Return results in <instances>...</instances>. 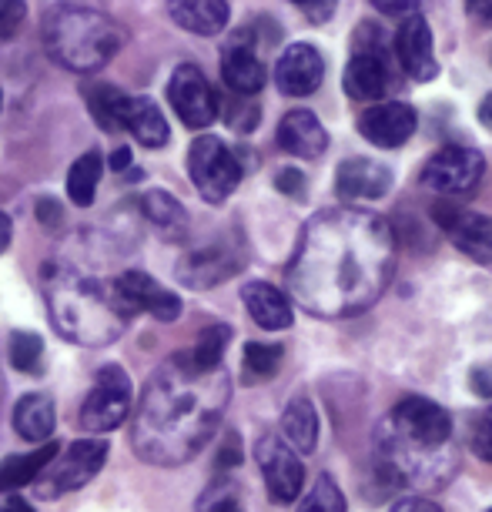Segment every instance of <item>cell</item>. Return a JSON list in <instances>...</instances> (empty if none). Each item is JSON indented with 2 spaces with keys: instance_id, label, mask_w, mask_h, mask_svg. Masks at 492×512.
Here are the masks:
<instances>
[{
  "instance_id": "1f68e13d",
  "label": "cell",
  "mask_w": 492,
  "mask_h": 512,
  "mask_svg": "<svg viewBox=\"0 0 492 512\" xmlns=\"http://www.w3.org/2000/svg\"><path fill=\"white\" fill-rule=\"evenodd\" d=\"M228 342H231V328L211 325L198 335V345H195V352H191V359H195L201 369H218L221 359H225Z\"/></svg>"
},
{
  "instance_id": "8d00e7d4",
  "label": "cell",
  "mask_w": 492,
  "mask_h": 512,
  "mask_svg": "<svg viewBox=\"0 0 492 512\" xmlns=\"http://www.w3.org/2000/svg\"><path fill=\"white\" fill-rule=\"evenodd\" d=\"M472 446H476V452L482 459L492 462V409L482 415L479 425H476V439H472Z\"/></svg>"
},
{
  "instance_id": "3957f363",
  "label": "cell",
  "mask_w": 492,
  "mask_h": 512,
  "mask_svg": "<svg viewBox=\"0 0 492 512\" xmlns=\"http://www.w3.org/2000/svg\"><path fill=\"white\" fill-rule=\"evenodd\" d=\"M44 44L57 64L77 74H94L118 54L121 31L111 17L77 4H57L44 14Z\"/></svg>"
},
{
  "instance_id": "4316f807",
  "label": "cell",
  "mask_w": 492,
  "mask_h": 512,
  "mask_svg": "<svg viewBox=\"0 0 492 512\" xmlns=\"http://www.w3.org/2000/svg\"><path fill=\"white\" fill-rule=\"evenodd\" d=\"M101 171H104V161L98 151H88L81 154L71 171H67V195L77 208H91L94 201V191H98V181H101Z\"/></svg>"
},
{
  "instance_id": "f546056e",
  "label": "cell",
  "mask_w": 492,
  "mask_h": 512,
  "mask_svg": "<svg viewBox=\"0 0 492 512\" xmlns=\"http://www.w3.org/2000/svg\"><path fill=\"white\" fill-rule=\"evenodd\" d=\"M11 365L24 375L44 372V342L34 332H14L11 335Z\"/></svg>"
},
{
  "instance_id": "ee69618b",
  "label": "cell",
  "mask_w": 492,
  "mask_h": 512,
  "mask_svg": "<svg viewBox=\"0 0 492 512\" xmlns=\"http://www.w3.org/2000/svg\"><path fill=\"white\" fill-rule=\"evenodd\" d=\"M114 171H124V168H128V164H131V151L128 148H121V151H114Z\"/></svg>"
},
{
  "instance_id": "7402d4cb",
  "label": "cell",
  "mask_w": 492,
  "mask_h": 512,
  "mask_svg": "<svg viewBox=\"0 0 492 512\" xmlns=\"http://www.w3.org/2000/svg\"><path fill=\"white\" fill-rule=\"evenodd\" d=\"M84 101L94 114V121L108 131H128V118H131V108H134V98H128L121 88L114 84H104V81H91L84 84Z\"/></svg>"
},
{
  "instance_id": "7a4b0ae2",
  "label": "cell",
  "mask_w": 492,
  "mask_h": 512,
  "mask_svg": "<svg viewBox=\"0 0 492 512\" xmlns=\"http://www.w3.org/2000/svg\"><path fill=\"white\" fill-rule=\"evenodd\" d=\"M225 369H201L191 352L171 355L144 389L138 422H134V452L154 466H178L198 456L215 432L228 405Z\"/></svg>"
},
{
  "instance_id": "836d02e7",
  "label": "cell",
  "mask_w": 492,
  "mask_h": 512,
  "mask_svg": "<svg viewBox=\"0 0 492 512\" xmlns=\"http://www.w3.org/2000/svg\"><path fill=\"white\" fill-rule=\"evenodd\" d=\"M24 0H0V37H14L24 24Z\"/></svg>"
},
{
  "instance_id": "c3c4849f",
  "label": "cell",
  "mask_w": 492,
  "mask_h": 512,
  "mask_svg": "<svg viewBox=\"0 0 492 512\" xmlns=\"http://www.w3.org/2000/svg\"><path fill=\"white\" fill-rule=\"evenodd\" d=\"M489 512H492V509H489Z\"/></svg>"
},
{
  "instance_id": "d6a6232c",
  "label": "cell",
  "mask_w": 492,
  "mask_h": 512,
  "mask_svg": "<svg viewBox=\"0 0 492 512\" xmlns=\"http://www.w3.org/2000/svg\"><path fill=\"white\" fill-rule=\"evenodd\" d=\"M298 512H345V496L332 476H318Z\"/></svg>"
},
{
  "instance_id": "4dcf8cb0",
  "label": "cell",
  "mask_w": 492,
  "mask_h": 512,
  "mask_svg": "<svg viewBox=\"0 0 492 512\" xmlns=\"http://www.w3.org/2000/svg\"><path fill=\"white\" fill-rule=\"evenodd\" d=\"M282 362V345H268V342H248L245 345V379L248 382H262L272 379Z\"/></svg>"
},
{
  "instance_id": "f1b7e54d",
  "label": "cell",
  "mask_w": 492,
  "mask_h": 512,
  "mask_svg": "<svg viewBox=\"0 0 492 512\" xmlns=\"http://www.w3.org/2000/svg\"><path fill=\"white\" fill-rule=\"evenodd\" d=\"M141 208L161 231H181L188 225L185 208H181L168 191H148V195L141 198Z\"/></svg>"
},
{
  "instance_id": "d4e9b609",
  "label": "cell",
  "mask_w": 492,
  "mask_h": 512,
  "mask_svg": "<svg viewBox=\"0 0 492 512\" xmlns=\"http://www.w3.org/2000/svg\"><path fill=\"white\" fill-rule=\"evenodd\" d=\"M235 272H238V262L231 255H225L221 248L198 251V255H191L188 262L178 268V275L195 288H208V285H215V282H221V278H228Z\"/></svg>"
},
{
  "instance_id": "9a60e30c",
  "label": "cell",
  "mask_w": 492,
  "mask_h": 512,
  "mask_svg": "<svg viewBox=\"0 0 492 512\" xmlns=\"http://www.w3.org/2000/svg\"><path fill=\"white\" fill-rule=\"evenodd\" d=\"M395 54L405 67V74L412 81H432L439 74L436 64V51H432V31L426 24V17H405L399 34H395Z\"/></svg>"
},
{
  "instance_id": "f6af8a7d",
  "label": "cell",
  "mask_w": 492,
  "mask_h": 512,
  "mask_svg": "<svg viewBox=\"0 0 492 512\" xmlns=\"http://www.w3.org/2000/svg\"><path fill=\"white\" fill-rule=\"evenodd\" d=\"M0 512H34V509L27 506V502H21V499H11V502H4V506H0Z\"/></svg>"
},
{
  "instance_id": "cb8c5ba5",
  "label": "cell",
  "mask_w": 492,
  "mask_h": 512,
  "mask_svg": "<svg viewBox=\"0 0 492 512\" xmlns=\"http://www.w3.org/2000/svg\"><path fill=\"white\" fill-rule=\"evenodd\" d=\"M61 446L57 442H47V446L34 449V452H21V456H7L0 462V492H11V489H21L27 482H34L37 476H44V469L61 456L57 452Z\"/></svg>"
},
{
  "instance_id": "b9f144b4",
  "label": "cell",
  "mask_w": 492,
  "mask_h": 512,
  "mask_svg": "<svg viewBox=\"0 0 492 512\" xmlns=\"http://www.w3.org/2000/svg\"><path fill=\"white\" fill-rule=\"evenodd\" d=\"M11 235H14V228H11V218L0 211V251H4L7 245H11Z\"/></svg>"
},
{
  "instance_id": "5b68a950",
  "label": "cell",
  "mask_w": 492,
  "mask_h": 512,
  "mask_svg": "<svg viewBox=\"0 0 492 512\" xmlns=\"http://www.w3.org/2000/svg\"><path fill=\"white\" fill-rule=\"evenodd\" d=\"M188 171H191V181H195L198 195L211 201V205H221L241 181L238 158L228 151L225 141L215 138V134L195 138V144H191V151H188Z\"/></svg>"
},
{
  "instance_id": "603a6c76",
  "label": "cell",
  "mask_w": 492,
  "mask_h": 512,
  "mask_svg": "<svg viewBox=\"0 0 492 512\" xmlns=\"http://www.w3.org/2000/svg\"><path fill=\"white\" fill-rule=\"evenodd\" d=\"M54 422H57L54 402L41 392L24 395V399L14 405V429H17V436L27 442H51Z\"/></svg>"
},
{
  "instance_id": "7c38bea8",
  "label": "cell",
  "mask_w": 492,
  "mask_h": 512,
  "mask_svg": "<svg viewBox=\"0 0 492 512\" xmlns=\"http://www.w3.org/2000/svg\"><path fill=\"white\" fill-rule=\"evenodd\" d=\"M114 295H118V302L131 312H148L154 318H161V322H175L181 315V298L175 292H168L164 285L154 282L151 275L144 272H124L118 275V282H114Z\"/></svg>"
},
{
  "instance_id": "bcb514c9",
  "label": "cell",
  "mask_w": 492,
  "mask_h": 512,
  "mask_svg": "<svg viewBox=\"0 0 492 512\" xmlns=\"http://www.w3.org/2000/svg\"><path fill=\"white\" fill-rule=\"evenodd\" d=\"M211 512H241V509L235 506V502H218V506L211 509Z\"/></svg>"
},
{
  "instance_id": "60d3db41",
  "label": "cell",
  "mask_w": 492,
  "mask_h": 512,
  "mask_svg": "<svg viewBox=\"0 0 492 512\" xmlns=\"http://www.w3.org/2000/svg\"><path fill=\"white\" fill-rule=\"evenodd\" d=\"M241 462V449H238V436H228V446L221 452V466H238Z\"/></svg>"
},
{
  "instance_id": "7bdbcfd3",
  "label": "cell",
  "mask_w": 492,
  "mask_h": 512,
  "mask_svg": "<svg viewBox=\"0 0 492 512\" xmlns=\"http://www.w3.org/2000/svg\"><path fill=\"white\" fill-rule=\"evenodd\" d=\"M479 121L486 124V128H492V94H486L479 104Z\"/></svg>"
},
{
  "instance_id": "e0dca14e",
  "label": "cell",
  "mask_w": 492,
  "mask_h": 512,
  "mask_svg": "<svg viewBox=\"0 0 492 512\" xmlns=\"http://www.w3.org/2000/svg\"><path fill=\"white\" fill-rule=\"evenodd\" d=\"M342 88L352 101H379L385 91H389V64L379 51H369V47H359L352 54L349 67H345Z\"/></svg>"
},
{
  "instance_id": "d6986e66",
  "label": "cell",
  "mask_w": 492,
  "mask_h": 512,
  "mask_svg": "<svg viewBox=\"0 0 492 512\" xmlns=\"http://www.w3.org/2000/svg\"><path fill=\"white\" fill-rule=\"evenodd\" d=\"M278 144H282V151L295 154V158H322L328 148V134L312 111L295 108L278 124Z\"/></svg>"
},
{
  "instance_id": "9c48e42d",
  "label": "cell",
  "mask_w": 492,
  "mask_h": 512,
  "mask_svg": "<svg viewBox=\"0 0 492 512\" xmlns=\"http://www.w3.org/2000/svg\"><path fill=\"white\" fill-rule=\"evenodd\" d=\"M168 101L181 118V124L191 131L211 128V121L218 118V98L195 64H181L175 71L168 84Z\"/></svg>"
},
{
  "instance_id": "4fadbf2b",
  "label": "cell",
  "mask_w": 492,
  "mask_h": 512,
  "mask_svg": "<svg viewBox=\"0 0 492 512\" xmlns=\"http://www.w3.org/2000/svg\"><path fill=\"white\" fill-rule=\"evenodd\" d=\"M359 134L375 148H402L416 134V111L399 101L372 104L359 114Z\"/></svg>"
},
{
  "instance_id": "8992f818",
  "label": "cell",
  "mask_w": 492,
  "mask_h": 512,
  "mask_svg": "<svg viewBox=\"0 0 492 512\" xmlns=\"http://www.w3.org/2000/svg\"><path fill=\"white\" fill-rule=\"evenodd\" d=\"M108 462V442L101 439H81L74 446H67L51 466L44 469V479L37 482V492L47 499H57L64 492H74L98 476Z\"/></svg>"
},
{
  "instance_id": "484cf974",
  "label": "cell",
  "mask_w": 492,
  "mask_h": 512,
  "mask_svg": "<svg viewBox=\"0 0 492 512\" xmlns=\"http://www.w3.org/2000/svg\"><path fill=\"white\" fill-rule=\"evenodd\" d=\"M282 432L298 452H315L318 446V415L308 399H295L282 415Z\"/></svg>"
},
{
  "instance_id": "6da1fadb",
  "label": "cell",
  "mask_w": 492,
  "mask_h": 512,
  "mask_svg": "<svg viewBox=\"0 0 492 512\" xmlns=\"http://www.w3.org/2000/svg\"><path fill=\"white\" fill-rule=\"evenodd\" d=\"M395 272V235L369 211L335 208L305 225L288 288L318 318L365 312Z\"/></svg>"
},
{
  "instance_id": "52a82bcc",
  "label": "cell",
  "mask_w": 492,
  "mask_h": 512,
  "mask_svg": "<svg viewBox=\"0 0 492 512\" xmlns=\"http://www.w3.org/2000/svg\"><path fill=\"white\" fill-rule=\"evenodd\" d=\"M131 412V379L118 365H104L94 379L81 409V425L88 432H114Z\"/></svg>"
},
{
  "instance_id": "44dd1931",
  "label": "cell",
  "mask_w": 492,
  "mask_h": 512,
  "mask_svg": "<svg viewBox=\"0 0 492 512\" xmlns=\"http://www.w3.org/2000/svg\"><path fill=\"white\" fill-rule=\"evenodd\" d=\"M241 302H245L248 315H252L262 328H268V332H282V328L292 325V318H295L285 292H278V288L268 282H252L245 292H241Z\"/></svg>"
},
{
  "instance_id": "ab89813d",
  "label": "cell",
  "mask_w": 492,
  "mask_h": 512,
  "mask_svg": "<svg viewBox=\"0 0 492 512\" xmlns=\"http://www.w3.org/2000/svg\"><path fill=\"white\" fill-rule=\"evenodd\" d=\"M466 11L476 17L479 24L492 27V0H466Z\"/></svg>"
},
{
  "instance_id": "74e56055",
  "label": "cell",
  "mask_w": 492,
  "mask_h": 512,
  "mask_svg": "<svg viewBox=\"0 0 492 512\" xmlns=\"http://www.w3.org/2000/svg\"><path fill=\"white\" fill-rule=\"evenodd\" d=\"M275 188L278 191H285V195H302L305 191V178H302V171H292V168H285V171H278V178H275Z\"/></svg>"
},
{
  "instance_id": "f35d334b",
  "label": "cell",
  "mask_w": 492,
  "mask_h": 512,
  "mask_svg": "<svg viewBox=\"0 0 492 512\" xmlns=\"http://www.w3.org/2000/svg\"><path fill=\"white\" fill-rule=\"evenodd\" d=\"M392 512H442V509H439L432 499H422V496H405V499L395 502Z\"/></svg>"
},
{
  "instance_id": "e575fe53",
  "label": "cell",
  "mask_w": 492,
  "mask_h": 512,
  "mask_svg": "<svg viewBox=\"0 0 492 512\" xmlns=\"http://www.w3.org/2000/svg\"><path fill=\"white\" fill-rule=\"evenodd\" d=\"M292 4L302 11L312 24H325L328 17L335 14V7H339V0H292Z\"/></svg>"
},
{
  "instance_id": "ba28073f",
  "label": "cell",
  "mask_w": 492,
  "mask_h": 512,
  "mask_svg": "<svg viewBox=\"0 0 492 512\" xmlns=\"http://www.w3.org/2000/svg\"><path fill=\"white\" fill-rule=\"evenodd\" d=\"M486 171V161L476 148H462V144H452V148L436 151L422 168V185L436 195H466V191L476 188V181Z\"/></svg>"
},
{
  "instance_id": "2e32d148",
  "label": "cell",
  "mask_w": 492,
  "mask_h": 512,
  "mask_svg": "<svg viewBox=\"0 0 492 512\" xmlns=\"http://www.w3.org/2000/svg\"><path fill=\"white\" fill-rule=\"evenodd\" d=\"M335 188L345 201H379L389 195L392 188V171L382 161L372 158H349L335 171Z\"/></svg>"
},
{
  "instance_id": "ffe728a7",
  "label": "cell",
  "mask_w": 492,
  "mask_h": 512,
  "mask_svg": "<svg viewBox=\"0 0 492 512\" xmlns=\"http://www.w3.org/2000/svg\"><path fill=\"white\" fill-rule=\"evenodd\" d=\"M171 21L198 37H215L228 27L225 0H168Z\"/></svg>"
},
{
  "instance_id": "8fae6325",
  "label": "cell",
  "mask_w": 492,
  "mask_h": 512,
  "mask_svg": "<svg viewBox=\"0 0 492 512\" xmlns=\"http://www.w3.org/2000/svg\"><path fill=\"white\" fill-rule=\"evenodd\" d=\"M258 466H262L265 486L272 492L275 502H295L298 492H302L305 482V469L302 459L295 456V449H288L278 436H265L258 439Z\"/></svg>"
},
{
  "instance_id": "ac0fdd59",
  "label": "cell",
  "mask_w": 492,
  "mask_h": 512,
  "mask_svg": "<svg viewBox=\"0 0 492 512\" xmlns=\"http://www.w3.org/2000/svg\"><path fill=\"white\" fill-rule=\"evenodd\" d=\"M221 77H225V84L235 94H258L265 88V64L262 57L255 54L252 44H245V37H235L231 44H225V51H221Z\"/></svg>"
},
{
  "instance_id": "5bb4252c",
  "label": "cell",
  "mask_w": 492,
  "mask_h": 512,
  "mask_svg": "<svg viewBox=\"0 0 492 512\" xmlns=\"http://www.w3.org/2000/svg\"><path fill=\"white\" fill-rule=\"evenodd\" d=\"M325 77V61L312 44H292L285 47L275 64V84L288 98H308L318 91Z\"/></svg>"
},
{
  "instance_id": "30bf717a",
  "label": "cell",
  "mask_w": 492,
  "mask_h": 512,
  "mask_svg": "<svg viewBox=\"0 0 492 512\" xmlns=\"http://www.w3.org/2000/svg\"><path fill=\"white\" fill-rule=\"evenodd\" d=\"M432 218H436V225L446 231L452 238V245H456L462 255H469L472 262H479V265H492V218L489 215L439 201V205H432Z\"/></svg>"
},
{
  "instance_id": "d590c367",
  "label": "cell",
  "mask_w": 492,
  "mask_h": 512,
  "mask_svg": "<svg viewBox=\"0 0 492 512\" xmlns=\"http://www.w3.org/2000/svg\"><path fill=\"white\" fill-rule=\"evenodd\" d=\"M372 7L379 14L385 17H416L419 14V7H422V0H372Z\"/></svg>"
},
{
  "instance_id": "83f0119b",
  "label": "cell",
  "mask_w": 492,
  "mask_h": 512,
  "mask_svg": "<svg viewBox=\"0 0 492 512\" xmlns=\"http://www.w3.org/2000/svg\"><path fill=\"white\" fill-rule=\"evenodd\" d=\"M128 131L144 148H164V144H168V121H164V114L158 111V104L148 98H134Z\"/></svg>"
},
{
  "instance_id": "7dc6e473",
  "label": "cell",
  "mask_w": 492,
  "mask_h": 512,
  "mask_svg": "<svg viewBox=\"0 0 492 512\" xmlns=\"http://www.w3.org/2000/svg\"><path fill=\"white\" fill-rule=\"evenodd\" d=\"M0 101H4V98H0Z\"/></svg>"
},
{
  "instance_id": "277c9868",
  "label": "cell",
  "mask_w": 492,
  "mask_h": 512,
  "mask_svg": "<svg viewBox=\"0 0 492 512\" xmlns=\"http://www.w3.org/2000/svg\"><path fill=\"white\" fill-rule=\"evenodd\" d=\"M47 295H51L54 325L81 345H111L131 318L114 295V285L104 288L74 278V282H54Z\"/></svg>"
}]
</instances>
